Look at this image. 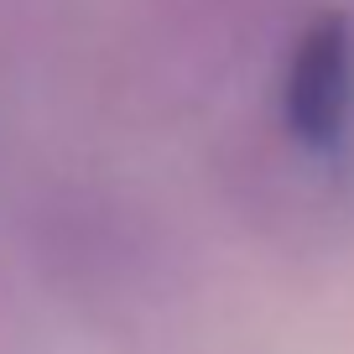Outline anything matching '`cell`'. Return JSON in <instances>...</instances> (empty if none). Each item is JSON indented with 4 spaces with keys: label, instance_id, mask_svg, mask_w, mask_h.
<instances>
[{
    "label": "cell",
    "instance_id": "1",
    "mask_svg": "<svg viewBox=\"0 0 354 354\" xmlns=\"http://www.w3.org/2000/svg\"><path fill=\"white\" fill-rule=\"evenodd\" d=\"M281 125L308 151H339L354 120V11L323 6L281 63Z\"/></svg>",
    "mask_w": 354,
    "mask_h": 354
}]
</instances>
